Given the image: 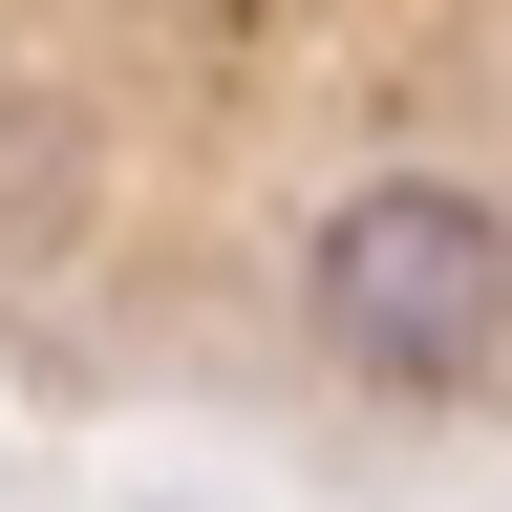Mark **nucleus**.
<instances>
[{
    "label": "nucleus",
    "instance_id": "f257e3e1",
    "mask_svg": "<svg viewBox=\"0 0 512 512\" xmlns=\"http://www.w3.org/2000/svg\"><path fill=\"white\" fill-rule=\"evenodd\" d=\"M299 320H320L342 384H491V342H512V214L470 171H363L299 235Z\"/></svg>",
    "mask_w": 512,
    "mask_h": 512
}]
</instances>
